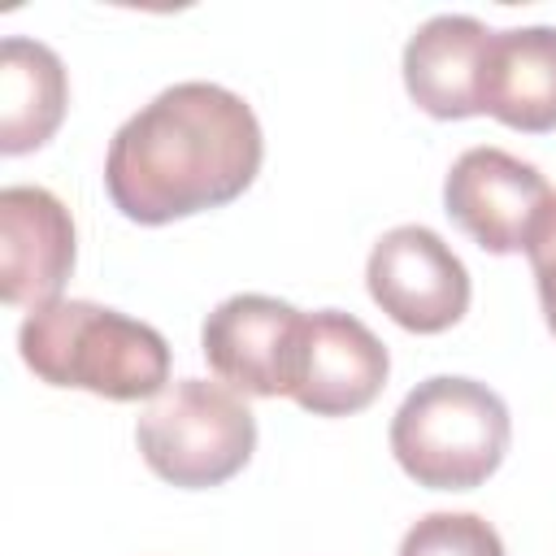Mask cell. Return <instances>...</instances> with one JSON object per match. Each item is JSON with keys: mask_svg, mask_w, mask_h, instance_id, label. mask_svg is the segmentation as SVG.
Listing matches in <instances>:
<instances>
[{"mask_svg": "<svg viewBox=\"0 0 556 556\" xmlns=\"http://www.w3.org/2000/svg\"><path fill=\"white\" fill-rule=\"evenodd\" d=\"M261 156V122L243 96L217 83H174L117 126L104 191L122 217L165 226L239 200Z\"/></svg>", "mask_w": 556, "mask_h": 556, "instance_id": "obj_1", "label": "cell"}, {"mask_svg": "<svg viewBox=\"0 0 556 556\" xmlns=\"http://www.w3.org/2000/svg\"><path fill=\"white\" fill-rule=\"evenodd\" d=\"M26 369L48 387H78L104 400H156L169 387V343L139 317L91 300H52L17 330Z\"/></svg>", "mask_w": 556, "mask_h": 556, "instance_id": "obj_2", "label": "cell"}, {"mask_svg": "<svg viewBox=\"0 0 556 556\" xmlns=\"http://www.w3.org/2000/svg\"><path fill=\"white\" fill-rule=\"evenodd\" d=\"M508 404L473 378L434 374L417 382L391 417L400 469L430 491H473L508 456Z\"/></svg>", "mask_w": 556, "mask_h": 556, "instance_id": "obj_3", "label": "cell"}, {"mask_svg": "<svg viewBox=\"0 0 556 556\" xmlns=\"http://www.w3.org/2000/svg\"><path fill=\"white\" fill-rule=\"evenodd\" d=\"M143 465L182 491L230 482L256 452V417L226 387L208 378L169 382L135 421Z\"/></svg>", "mask_w": 556, "mask_h": 556, "instance_id": "obj_4", "label": "cell"}, {"mask_svg": "<svg viewBox=\"0 0 556 556\" xmlns=\"http://www.w3.org/2000/svg\"><path fill=\"white\" fill-rule=\"evenodd\" d=\"M374 304L413 334L452 330L469 313V269L430 226L387 230L365 265Z\"/></svg>", "mask_w": 556, "mask_h": 556, "instance_id": "obj_5", "label": "cell"}, {"mask_svg": "<svg viewBox=\"0 0 556 556\" xmlns=\"http://www.w3.org/2000/svg\"><path fill=\"white\" fill-rule=\"evenodd\" d=\"M552 187L547 178L504 152V148H469L452 161L443 178V213L482 248L495 256L526 252V239L547 208Z\"/></svg>", "mask_w": 556, "mask_h": 556, "instance_id": "obj_6", "label": "cell"}, {"mask_svg": "<svg viewBox=\"0 0 556 556\" xmlns=\"http://www.w3.org/2000/svg\"><path fill=\"white\" fill-rule=\"evenodd\" d=\"M304 313L274 295H230L222 300L200 330L208 369L243 395H291L295 356H300Z\"/></svg>", "mask_w": 556, "mask_h": 556, "instance_id": "obj_7", "label": "cell"}, {"mask_svg": "<svg viewBox=\"0 0 556 556\" xmlns=\"http://www.w3.org/2000/svg\"><path fill=\"white\" fill-rule=\"evenodd\" d=\"M387 343L352 313L321 308L304 313L291 400L313 417H352L387 387Z\"/></svg>", "mask_w": 556, "mask_h": 556, "instance_id": "obj_8", "label": "cell"}, {"mask_svg": "<svg viewBox=\"0 0 556 556\" xmlns=\"http://www.w3.org/2000/svg\"><path fill=\"white\" fill-rule=\"evenodd\" d=\"M74 269V217L48 187L0 191V295L13 308L61 300Z\"/></svg>", "mask_w": 556, "mask_h": 556, "instance_id": "obj_9", "label": "cell"}, {"mask_svg": "<svg viewBox=\"0 0 556 556\" xmlns=\"http://www.w3.org/2000/svg\"><path fill=\"white\" fill-rule=\"evenodd\" d=\"M491 30L465 13H439L421 22L404 43V87L413 104L439 122L482 113V61Z\"/></svg>", "mask_w": 556, "mask_h": 556, "instance_id": "obj_10", "label": "cell"}, {"mask_svg": "<svg viewBox=\"0 0 556 556\" xmlns=\"http://www.w3.org/2000/svg\"><path fill=\"white\" fill-rule=\"evenodd\" d=\"M478 100L482 113L513 130H556V26L491 30Z\"/></svg>", "mask_w": 556, "mask_h": 556, "instance_id": "obj_11", "label": "cell"}, {"mask_svg": "<svg viewBox=\"0 0 556 556\" xmlns=\"http://www.w3.org/2000/svg\"><path fill=\"white\" fill-rule=\"evenodd\" d=\"M70 109V78L61 56L26 35L0 43V152L22 156L43 148Z\"/></svg>", "mask_w": 556, "mask_h": 556, "instance_id": "obj_12", "label": "cell"}, {"mask_svg": "<svg viewBox=\"0 0 556 556\" xmlns=\"http://www.w3.org/2000/svg\"><path fill=\"white\" fill-rule=\"evenodd\" d=\"M400 556H504V543L478 513H426L404 530Z\"/></svg>", "mask_w": 556, "mask_h": 556, "instance_id": "obj_13", "label": "cell"}, {"mask_svg": "<svg viewBox=\"0 0 556 556\" xmlns=\"http://www.w3.org/2000/svg\"><path fill=\"white\" fill-rule=\"evenodd\" d=\"M526 256H530V269H534V287H539V304H543L547 330L556 334V195L539 213V222H534V230L526 239Z\"/></svg>", "mask_w": 556, "mask_h": 556, "instance_id": "obj_14", "label": "cell"}]
</instances>
